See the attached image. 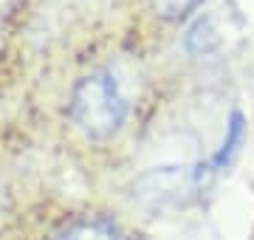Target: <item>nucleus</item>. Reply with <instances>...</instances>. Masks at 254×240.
<instances>
[{
	"label": "nucleus",
	"mask_w": 254,
	"mask_h": 240,
	"mask_svg": "<svg viewBox=\"0 0 254 240\" xmlns=\"http://www.w3.org/2000/svg\"><path fill=\"white\" fill-rule=\"evenodd\" d=\"M116 223L110 218H85L63 229L54 240H116Z\"/></svg>",
	"instance_id": "2"
},
{
	"label": "nucleus",
	"mask_w": 254,
	"mask_h": 240,
	"mask_svg": "<svg viewBox=\"0 0 254 240\" xmlns=\"http://www.w3.org/2000/svg\"><path fill=\"white\" fill-rule=\"evenodd\" d=\"M71 121L91 141L113 139L127 121V96L119 79L108 68H93L76 79L68 102Z\"/></svg>",
	"instance_id": "1"
},
{
	"label": "nucleus",
	"mask_w": 254,
	"mask_h": 240,
	"mask_svg": "<svg viewBox=\"0 0 254 240\" xmlns=\"http://www.w3.org/2000/svg\"><path fill=\"white\" fill-rule=\"evenodd\" d=\"M220 46V31L215 28V20L212 17H200L195 20L184 37V48L190 54H212L215 48Z\"/></svg>",
	"instance_id": "3"
},
{
	"label": "nucleus",
	"mask_w": 254,
	"mask_h": 240,
	"mask_svg": "<svg viewBox=\"0 0 254 240\" xmlns=\"http://www.w3.org/2000/svg\"><path fill=\"white\" fill-rule=\"evenodd\" d=\"M147 3H150V9H153L161 20L178 23V20L190 17V14L198 9L203 0H147Z\"/></svg>",
	"instance_id": "4"
}]
</instances>
